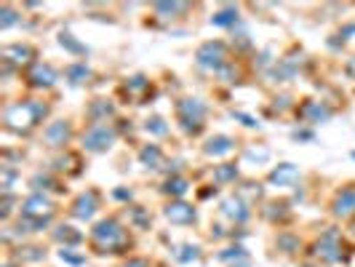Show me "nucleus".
Masks as SVG:
<instances>
[{"instance_id": "1a4fd4ad", "label": "nucleus", "mask_w": 355, "mask_h": 267, "mask_svg": "<svg viewBox=\"0 0 355 267\" xmlns=\"http://www.w3.org/2000/svg\"><path fill=\"white\" fill-rule=\"evenodd\" d=\"M43 137H46V145L49 147H64L67 145V139H70V121L51 123Z\"/></svg>"}, {"instance_id": "dca6fc26", "label": "nucleus", "mask_w": 355, "mask_h": 267, "mask_svg": "<svg viewBox=\"0 0 355 267\" xmlns=\"http://www.w3.org/2000/svg\"><path fill=\"white\" fill-rule=\"evenodd\" d=\"M232 147L235 145L230 137H214L203 150H206V155H225V152H232Z\"/></svg>"}, {"instance_id": "a211bd4d", "label": "nucleus", "mask_w": 355, "mask_h": 267, "mask_svg": "<svg viewBox=\"0 0 355 267\" xmlns=\"http://www.w3.org/2000/svg\"><path fill=\"white\" fill-rule=\"evenodd\" d=\"M350 235L355 238V217H353V222H350Z\"/></svg>"}, {"instance_id": "6ab92c4d", "label": "nucleus", "mask_w": 355, "mask_h": 267, "mask_svg": "<svg viewBox=\"0 0 355 267\" xmlns=\"http://www.w3.org/2000/svg\"><path fill=\"white\" fill-rule=\"evenodd\" d=\"M3 267H14V262H11V259H8V262H5V265H3Z\"/></svg>"}, {"instance_id": "20e7f679", "label": "nucleus", "mask_w": 355, "mask_h": 267, "mask_svg": "<svg viewBox=\"0 0 355 267\" xmlns=\"http://www.w3.org/2000/svg\"><path fill=\"white\" fill-rule=\"evenodd\" d=\"M163 217L169 219L171 224H195L198 222V209L179 198V200H169L163 206Z\"/></svg>"}, {"instance_id": "f03ea898", "label": "nucleus", "mask_w": 355, "mask_h": 267, "mask_svg": "<svg viewBox=\"0 0 355 267\" xmlns=\"http://www.w3.org/2000/svg\"><path fill=\"white\" fill-rule=\"evenodd\" d=\"M99 209H101V195L97 193V190H86V193H80L75 200L70 203V217L86 222V219L94 217Z\"/></svg>"}, {"instance_id": "9d476101", "label": "nucleus", "mask_w": 355, "mask_h": 267, "mask_svg": "<svg viewBox=\"0 0 355 267\" xmlns=\"http://www.w3.org/2000/svg\"><path fill=\"white\" fill-rule=\"evenodd\" d=\"M139 163H142L145 169H158V166L163 163V150L158 145H145L139 150Z\"/></svg>"}, {"instance_id": "0eeeda50", "label": "nucleus", "mask_w": 355, "mask_h": 267, "mask_svg": "<svg viewBox=\"0 0 355 267\" xmlns=\"http://www.w3.org/2000/svg\"><path fill=\"white\" fill-rule=\"evenodd\" d=\"M299 169L294 166V163H280L278 169L270 171V176H267V182L270 185H278V187H291V185H297L299 182Z\"/></svg>"}, {"instance_id": "6e6552de", "label": "nucleus", "mask_w": 355, "mask_h": 267, "mask_svg": "<svg viewBox=\"0 0 355 267\" xmlns=\"http://www.w3.org/2000/svg\"><path fill=\"white\" fill-rule=\"evenodd\" d=\"M273 243H276V248H278L280 254H286V257H297V254H299V248H302L299 235H297V233H291V230H280Z\"/></svg>"}, {"instance_id": "4468645a", "label": "nucleus", "mask_w": 355, "mask_h": 267, "mask_svg": "<svg viewBox=\"0 0 355 267\" xmlns=\"http://www.w3.org/2000/svg\"><path fill=\"white\" fill-rule=\"evenodd\" d=\"M128 224L136 227V230H145V227H150L152 224V217L142 209V206H131V209H128Z\"/></svg>"}, {"instance_id": "2eb2a0df", "label": "nucleus", "mask_w": 355, "mask_h": 267, "mask_svg": "<svg viewBox=\"0 0 355 267\" xmlns=\"http://www.w3.org/2000/svg\"><path fill=\"white\" fill-rule=\"evenodd\" d=\"M238 179V166L235 163H222L214 169V182L217 185H232Z\"/></svg>"}, {"instance_id": "9b49d317", "label": "nucleus", "mask_w": 355, "mask_h": 267, "mask_svg": "<svg viewBox=\"0 0 355 267\" xmlns=\"http://www.w3.org/2000/svg\"><path fill=\"white\" fill-rule=\"evenodd\" d=\"M53 241L64 243V246H77V243L83 241V233L75 230L73 224H59V227L53 230Z\"/></svg>"}, {"instance_id": "f8f14e48", "label": "nucleus", "mask_w": 355, "mask_h": 267, "mask_svg": "<svg viewBox=\"0 0 355 267\" xmlns=\"http://www.w3.org/2000/svg\"><path fill=\"white\" fill-rule=\"evenodd\" d=\"M190 190V182L184 179V176H179V174H174L171 179H166V185H163V190L160 193L163 195H171V200H179L182 195Z\"/></svg>"}, {"instance_id": "f3484780", "label": "nucleus", "mask_w": 355, "mask_h": 267, "mask_svg": "<svg viewBox=\"0 0 355 267\" xmlns=\"http://www.w3.org/2000/svg\"><path fill=\"white\" fill-rule=\"evenodd\" d=\"M123 267H152V262L147 257H131V259L123 262Z\"/></svg>"}, {"instance_id": "ddd939ff", "label": "nucleus", "mask_w": 355, "mask_h": 267, "mask_svg": "<svg viewBox=\"0 0 355 267\" xmlns=\"http://www.w3.org/2000/svg\"><path fill=\"white\" fill-rule=\"evenodd\" d=\"M201 257V246H193V243H182L174 248V259H177L179 265H190V262H195Z\"/></svg>"}, {"instance_id": "7ed1b4c3", "label": "nucleus", "mask_w": 355, "mask_h": 267, "mask_svg": "<svg viewBox=\"0 0 355 267\" xmlns=\"http://www.w3.org/2000/svg\"><path fill=\"white\" fill-rule=\"evenodd\" d=\"M219 211L222 217L228 219L230 224H246L252 219V206L241 198V195H230L219 203Z\"/></svg>"}, {"instance_id": "423d86ee", "label": "nucleus", "mask_w": 355, "mask_h": 267, "mask_svg": "<svg viewBox=\"0 0 355 267\" xmlns=\"http://www.w3.org/2000/svg\"><path fill=\"white\" fill-rule=\"evenodd\" d=\"M112 139H115V131L101 123V126H94V128L83 137V147L91 150V152H104V150H110Z\"/></svg>"}, {"instance_id": "f257e3e1", "label": "nucleus", "mask_w": 355, "mask_h": 267, "mask_svg": "<svg viewBox=\"0 0 355 267\" xmlns=\"http://www.w3.org/2000/svg\"><path fill=\"white\" fill-rule=\"evenodd\" d=\"M88 246H91V251L97 254V257H118V254H128V248L134 246L131 241V235H128L126 224L121 222V219L115 217V214H110V217L99 219L94 227H91V233H88Z\"/></svg>"}, {"instance_id": "39448f33", "label": "nucleus", "mask_w": 355, "mask_h": 267, "mask_svg": "<svg viewBox=\"0 0 355 267\" xmlns=\"http://www.w3.org/2000/svg\"><path fill=\"white\" fill-rule=\"evenodd\" d=\"M331 214L336 219H353L355 217V185L339 187L331 198Z\"/></svg>"}]
</instances>
